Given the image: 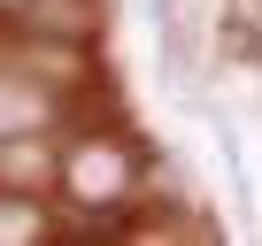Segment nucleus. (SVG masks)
Segmentation results:
<instances>
[{
    "label": "nucleus",
    "instance_id": "1",
    "mask_svg": "<svg viewBox=\"0 0 262 246\" xmlns=\"http://www.w3.org/2000/svg\"><path fill=\"white\" fill-rule=\"evenodd\" d=\"M62 177H70V192H77V200H116V192L131 185V154H123V146L85 139V146L62 162Z\"/></svg>",
    "mask_w": 262,
    "mask_h": 246
},
{
    "label": "nucleus",
    "instance_id": "2",
    "mask_svg": "<svg viewBox=\"0 0 262 246\" xmlns=\"http://www.w3.org/2000/svg\"><path fill=\"white\" fill-rule=\"evenodd\" d=\"M47 177H54L47 139H31V131H0V185H8V192H39Z\"/></svg>",
    "mask_w": 262,
    "mask_h": 246
},
{
    "label": "nucleus",
    "instance_id": "3",
    "mask_svg": "<svg viewBox=\"0 0 262 246\" xmlns=\"http://www.w3.org/2000/svg\"><path fill=\"white\" fill-rule=\"evenodd\" d=\"M24 23L39 39H85L100 16H93V0H24Z\"/></svg>",
    "mask_w": 262,
    "mask_h": 246
},
{
    "label": "nucleus",
    "instance_id": "4",
    "mask_svg": "<svg viewBox=\"0 0 262 246\" xmlns=\"http://www.w3.org/2000/svg\"><path fill=\"white\" fill-rule=\"evenodd\" d=\"M24 123H39V108H31L24 92H8V85H0V131H24Z\"/></svg>",
    "mask_w": 262,
    "mask_h": 246
},
{
    "label": "nucleus",
    "instance_id": "5",
    "mask_svg": "<svg viewBox=\"0 0 262 246\" xmlns=\"http://www.w3.org/2000/svg\"><path fill=\"white\" fill-rule=\"evenodd\" d=\"M0 238H39V215H24V208H0Z\"/></svg>",
    "mask_w": 262,
    "mask_h": 246
},
{
    "label": "nucleus",
    "instance_id": "6",
    "mask_svg": "<svg viewBox=\"0 0 262 246\" xmlns=\"http://www.w3.org/2000/svg\"><path fill=\"white\" fill-rule=\"evenodd\" d=\"M8 8H24V0H8Z\"/></svg>",
    "mask_w": 262,
    "mask_h": 246
}]
</instances>
